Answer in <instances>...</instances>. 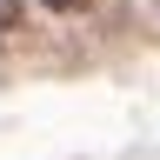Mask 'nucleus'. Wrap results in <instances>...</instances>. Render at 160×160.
Segmentation results:
<instances>
[{"instance_id": "nucleus-1", "label": "nucleus", "mask_w": 160, "mask_h": 160, "mask_svg": "<svg viewBox=\"0 0 160 160\" xmlns=\"http://www.w3.org/2000/svg\"><path fill=\"white\" fill-rule=\"evenodd\" d=\"M13 27H20V0H0V40H7Z\"/></svg>"}, {"instance_id": "nucleus-2", "label": "nucleus", "mask_w": 160, "mask_h": 160, "mask_svg": "<svg viewBox=\"0 0 160 160\" xmlns=\"http://www.w3.org/2000/svg\"><path fill=\"white\" fill-rule=\"evenodd\" d=\"M40 7H47V13H80L87 0H40Z\"/></svg>"}]
</instances>
